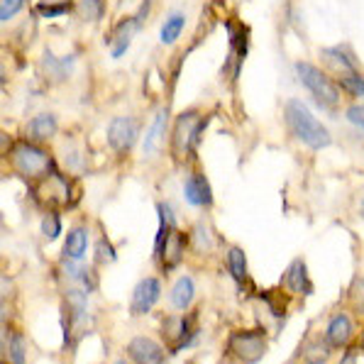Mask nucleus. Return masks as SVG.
<instances>
[{
  "label": "nucleus",
  "mask_w": 364,
  "mask_h": 364,
  "mask_svg": "<svg viewBox=\"0 0 364 364\" xmlns=\"http://www.w3.org/2000/svg\"><path fill=\"white\" fill-rule=\"evenodd\" d=\"M108 13V0H81L78 3V15L86 22H98Z\"/></svg>",
  "instance_id": "30"
},
{
  "label": "nucleus",
  "mask_w": 364,
  "mask_h": 364,
  "mask_svg": "<svg viewBox=\"0 0 364 364\" xmlns=\"http://www.w3.org/2000/svg\"><path fill=\"white\" fill-rule=\"evenodd\" d=\"M3 321H5V306L0 304V326H3Z\"/></svg>",
  "instance_id": "40"
},
{
  "label": "nucleus",
  "mask_w": 364,
  "mask_h": 364,
  "mask_svg": "<svg viewBox=\"0 0 364 364\" xmlns=\"http://www.w3.org/2000/svg\"><path fill=\"white\" fill-rule=\"evenodd\" d=\"M13 144H15V139L10 137V134L5 132V130H0V154H8Z\"/></svg>",
  "instance_id": "37"
},
{
  "label": "nucleus",
  "mask_w": 364,
  "mask_h": 364,
  "mask_svg": "<svg viewBox=\"0 0 364 364\" xmlns=\"http://www.w3.org/2000/svg\"><path fill=\"white\" fill-rule=\"evenodd\" d=\"M205 122L208 120H205L198 110H183V113L176 117L173 130H171V152L176 159H186V156L193 154Z\"/></svg>",
  "instance_id": "5"
},
{
  "label": "nucleus",
  "mask_w": 364,
  "mask_h": 364,
  "mask_svg": "<svg viewBox=\"0 0 364 364\" xmlns=\"http://www.w3.org/2000/svg\"><path fill=\"white\" fill-rule=\"evenodd\" d=\"M113 364H132V362L127 360V357H117V360H115Z\"/></svg>",
  "instance_id": "39"
},
{
  "label": "nucleus",
  "mask_w": 364,
  "mask_h": 364,
  "mask_svg": "<svg viewBox=\"0 0 364 364\" xmlns=\"http://www.w3.org/2000/svg\"><path fill=\"white\" fill-rule=\"evenodd\" d=\"M8 159H10V166L18 171L20 178H25L27 183H37L42 181L47 173H52L54 169H59L57 161L52 159V154L42 147V144H35V142H15L8 152Z\"/></svg>",
  "instance_id": "1"
},
{
  "label": "nucleus",
  "mask_w": 364,
  "mask_h": 364,
  "mask_svg": "<svg viewBox=\"0 0 364 364\" xmlns=\"http://www.w3.org/2000/svg\"><path fill=\"white\" fill-rule=\"evenodd\" d=\"M330 360V345L313 340L304 347V362L306 364H326Z\"/></svg>",
  "instance_id": "33"
},
{
  "label": "nucleus",
  "mask_w": 364,
  "mask_h": 364,
  "mask_svg": "<svg viewBox=\"0 0 364 364\" xmlns=\"http://www.w3.org/2000/svg\"><path fill=\"white\" fill-rule=\"evenodd\" d=\"M30 188L44 210H71L81 198V191H78L74 178H69L59 169L47 173L42 181L32 183Z\"/></svg>",
  "instance_id": "2"
},
{
  "label": "nucleus",
  "mask_w": 364,
  "mask_h": 364,
  "mask_svg": "<svg viewBox=\"0 0 364 364\" xmlns=\"http://www.w3.org/2000/svg\"><path fill=\"white\" fill-rule=\"evenodd\" d=\"M350 335H352V318L347 313H338L335 318H330L326 330V340L330 343V347H345Z\"/></svg>",
  "instance_id": "23"
},
{
  "label": "nucleus",
  "mask_w": 364,
  "mask_h": 364,
  "mask_svg": "<svg viewBox=\"0 0 364 364\" xmlns=\"http://www.w3.org/2000/svg\"><path fill=\"white\" fill-rule=\"evenodd\" d=\"M39 66H42L44 76H52L54 81H66V78L71 76V71H74V57L59 59V57H54L52 52H47L44 54V61Z\"/></svg>",
  "instance_id": "24"
},
{
  "label": "nucleus",
  "mask_w": 364,
  "mask_h": 364,
  "mask_svg": "<svg viewBox=\"0 0 364 364\" xmlns=\"http://www.w3.org/2000/svg\"><path fill=\"white\" fill-rule=\"evenodd\" d=\"M186 247H188V237H186L183 232L173 230V232L169 235V240L164 242V247H161V252L154 257V262H159L161 272L169 274V272H173V269H176L178 264H181L183 252H186Z\"/></svg>",
  "instance_id": "16"
},
{
  "label": "nucleus",
  "mask_w": 364,
  "mask_h": 364,
  "mask_svg": "<svg viewBox=\"0 0 364 364\" xmlns=\"http://www.w3.org/2000/svg\"><path fill=\"white\" fill-rule=\"evenodd\" d=\"M228 30H230V57L235 59V74H240V64L250 49V30L242 22H230Z\"/></svg>",
  "instance_id": "22"
},
{
  "label": "nucleus",
  "mask_w": 364,
  "mask_h": 364,
  "mask_svg": "<svg viewBox=\"0 0 364 364\" xmlns=\"http://www.w3.org/2000/svg\"><path fill=\"white\" fill-rule=\"evenodd\" d=\"M139 30H142V20H139L137 15H127V18H122L117 22L113 27V47H110V57L113 59L125 57L127 49H130V42Z\"/></svg>",
  "instance_id": "15"
},
{
  "label": "nucleus",
  "mask_w": 364,
  "mask_h": 364,
  "mask_svg": "<svg viewBox=\"0 0 364 364\" xmlns=\"http://www.w3.org/2000/svg\"><path fill=\"white\" fill-rule=\"evenodd\" d=\"M5 357H8V364H27L25 335L18 328H10L5 335Z\"/></svg>",
  "instance_id": "25"
},
{
  "label": "nucleus",
  "mask_w": 364,
  "mask_h": 364,
  "mask_svg": "<svg viewBox=\"0 0 364 364\" xmlns=\"http://www.w3.org/2000/svg\"><path fill=\"white\" fill-rule=\"evenodd\" d=\"M74 8V0H39L35 5V13L39 18H59V15H69Z\"/></svg>",
  "instance_id": "27"
},
{
  "label": "nucleus",
  "mask_w": 364,
  "mask_h": 364,
  "mask_svg": "<svg viewBox=\"0 0 364 364\" xmlns=\"http://www.w3.org/2000/svg\"><path fill=\"white\" fill-rule=\"evenodd\" d=\"M338 88H343L345 93H350V96H355V98H362L364 96V78L357 74H347L340 78V86Z\"/></svg>",
  "instance_id": "34"
},
{
  "label": "nucleus",
  "mask_w": 364,
  "mask_h": 364,
  "mask_svg": "<svg viewBox=\"0 0 364 364\" xmlns=\"http://www.w3.org/2000/svg\"><path fill=\"white\" fill-rule=\"evenodd\" d=\"M39 230L47 240H57L64 225H61V213L59 210H44L42 213V220H39Z\"/></svg>",
  "instance_id": "32"
},
{
  "label": "nucleus",
  "mask_w": 364,
  "mask_h": 364,
  "mask_svg": "<svg viewBox=\"0 0 364 364\" xmlns=\"http://www.w3.org/2000/svg\"><path fill=\"white\" fill-rule=\"evenodd\" d=\"M91 247V232H88L86 223H76L74 228H69L64 240V247H61V259H74L83 262Z\"/></svg>",
  "instance_id": "13"
},
{
  "label": "nucleus",
  "mask_w": 364,
  "mask_h": 364,
  "mask_svg": "<svg viewBox=\"0 0 364 364\" xmlns=\"http://www.w3.org/2000/svg\"><path fill=\"white\" fill-rule=\"evenodd\" d=\"M228 350L240 364H257L267 355V335L262 328L235 330L228 340Z\"/></svg>",
  "instance_id": "8"
},
{
  "label": "nucleus",
  "mask_w": 364,
  "mask_h": 364,
  "mask_svg": "<svg viewBox=\"0 0 364 364\" xmlns=\"http://www.w3.org/2000/svg\"><path fill=\"white\" fill-rule=\"evenodd\" d=\"M284 113H287L289 130L294 132L306 147H311V149L330 147L333 137H330V132L326 130V125H323L321 120H316V115L306 108L304 100H299V98L287 100V110H284Z\"/></svg>",
  "instance_id": "3"
},
{
  "label": "nucleus",
  "mask_w": 364,
  "mask_h": 364,
  "mask_svg": "<svg viewBox=\"0 0 364 364\" xmlns=\"http://www.w3.org/2000/svg\"><path fill=\"white\" fill-rule=\"evenodd\" d=\"M296 74H299L301 83L311 91V96L316 98V103L321 105L323 110L333 113V110L338 108L340 88L335 86V81H330L321 69H316V66L308 64V61H299V64H296Z\"/></svg>",
  "instance_id": "6"
},
{
  "label": "nucleus",
  "mask_w": 364,
  "mask_h": 364,
  "mask_svg": "<svg viewBox=\"0 0 364 364\" xmlns=\"http://www.w3.org/2000/svg\"><path fill=\"white\" fill-rule=\"evenodd\" d=\"M115 259H117L115 245L110 242L108 235L100 230L98 240H96V267H108V264H113Z\"/></svg>",
  "instance_id": "29"
},
{
  "label": "nucleus",
  "mask_w": 364,
  "mask_h": 364,
  "mask_svg": "<svg viewBox=\"0 0 364 364\" xmlns=\"http://www.w3.org/2000/svg\"><path fill=\"white\" fill-rule=\"evenodd\" d=\"M61 272L71 282V287L93 294L98 287V274L96 267H88L86 262H74V259H61Z\"/></svg>",
  "instance_id": "12"
},
{
  "label": "nucleus",
  "mask_w": 364,
  "mask_h": 364,
  "mask_svg": "<svg viewBox=\"0 0 364 364\" xmlns=\"http://www.w3.org/2000/svg\"><path fill=\"white\" fill-rule=\"evenodd\" d=\"M198 338V313L191 311L186 316H169L161 326V345H166L169 355H178L191 347Z\"/></svg>",
  "instance_id": "7"
},
{
  "label": "nucleus",
  "mask_w": 364,
  "mask_h": 364,
  "mask_svg": "<svg viewBox=\"0 0 364 364\" xmlns=\"http://www.w3.org/2000/svg\"><path fill=\"white\" fill-rule=\"evenodd\" d=\"M3 86H5V69L0 66V91H3Z\"/></svg>",
  "instance_id": "38"
},
{
  "label": "nucleus",
  "mask_w": 364,
  "mask_h": 364,
  "mask_svg": "<svg viewBox=\"0 0 364 364\" xmlns=\"http://www.w3.org/2000/svg\"><path fill=\"white\" fill-rule=\"evenodd\" d=\"M183 27H186V15H183V13H171L169 18L164 20V25H161L159 39L164 44H173L178 37H181Z\"/></svg>",
  "instance_id": "28"
},
{
  "label": "nucleus",
  "mask_w": 364,
  "mask_h": 364,
  "mask_svg": "<svg viewBox=\"0 0 364 364\" xmlns=\"http://www.w3.org/2000/svg\"><path fill=\"white\" fill-rule=\"evenodd\" d=\"M139 137V122L130 115H117L108 125V147L117 156H127Z\"/></svg>",
  "instance_id": "9"
},
{
  "label": "nucleus",
  "mask_w": 364,
  "mask_h": 364,
  "mask_svg": "<svg viewBox=\"0 0 364 364\" xmlns=\"http://www.w3.org/2000/svg\"><path fill=\"white\" fill-rule=\"evenodd\" d=\"M61 335H64V345L74 347L76 338L81 335V326L88 321V294L76 287H69L61 296Z\"/></svg>",
  "instance_id": "4"
},
{
  "label": "nucleus",
  "mask_w": 364,
  "mask_h": 364,
  "mask_svg": "<svg viewBox=\"0 0 364 364\" xmlns=\"http://www.w3.org/2000/svg\"><path fill=\"white\" fill-rule=\"evenodd\" d=\"M127 360L132 364H166L169 352L159 340L149 338V335H134L127 343Z\"/></svg>",
  "instance_id": "10"
},
{
  "label": "nucleus",
  "mask_w": 364,
  "mask_h": 364,
  "mask_svg": "<svg viewBox=\"0 0 364 364\" xmlns=\"http://www.w3.org/2000/svg\"><path fill=\"white\" fill-rule=\"evenodd\" d=\"M25 8V0H0V22L18 18Z\"/></svg>",
  "instance_id": "35"
},
{
  "label": "nucleus",
  "mask_w": 364,
  "mask_h": 364,
  "mask_svg": "<svg viewBox=\"0 0 364 364\" xmlns=\"http://www.w3.org/2000/svg\"><path fill=\"white\" fill-rule=\"evenodd\" d=\"M156 218H159V230H156V237H154L152 257L159 255L164 242L169 240V235L176 230V213H173L169 203H156Z\"/></svg>",
  "instance_id": "21"
},
{
  "label": "nucleus",
  "mask_w": 364,
  "mask_h": 364,
  "mask_svg": "<svg viewBox=\"0 0 364 364\" xmlns=\"http://www.w3.org/2000/svg\"><path fill=\"white\" fill-rule=\"evenodd\" d=\"M282 284L291 291V294H296V296L313 294V284H311V279H308V269H306L304 259H294V262H291V267L287 269V272H284Z\"/></svg>",
  "instance_id": "19"
},
{
  "label": "nucleus",
  "mask_w": 364,
  "mask_h": 364,
  "mask_svg": "<svg viewBox=\"0 0 364 364\" xmlns=\"http://www.w3.org/2000/svg\"><path fill=\"white\" fill-rule=\"evenodd\" d=\"M196 299V282L188 274L178 277L171 287V294H169V306L173 311H188Z\"/></svg>",
  "instance_id": "20"
},
{
  "label": "nucleus",
  "mask_w": 364,
  "mask_h": 364,
  "mask_svg": "<svg viewBox=\"0 0 364 364\" xmlns=\"http://www.w3.org/2000/svg\"><path fill=\"white\" fill-rule=\"evenodd\" d=\"M183 196L193 208H210L213 205V188L203 171H191L183 181Z\"/></svg>",
  "instance_id": "14"
},
{
  "label": "nucleus",
  "mask_w": 364,
  "mask_h": 364,
  "mask_svg": "<svg viewBox=\"0 0 364 364\" xmlns=\"http://www.w3.org/2000/svg\"><path fill=\"white\" fill-rule=\"evenodd\" d=\"M166 130H169V110L161 108L159 113L154 115L152 125H149V130L144 132V142H142V152L147 156H152L159 152L161 142H164L166 137Z\"/></svg>",
  "instance_id": "18"
},
{
  "label": "nucleus",
  "mask_w": 364,
  "mask_h": 364,
  "mask_svg": "<svg viewBox=\"0 0 364 364\" xmlns=\"http://www.w3.org/2000/svg\"><path fill=\"white\" fill-rule=\"evenodd\" d=\"M228 269H230L235 284L240 289H247L250 287V272H247V257L240 247H230L228 252Z\"/></svg>",
  "instance_id": "26"
},
{
  "label": "nucleus",
  "mask_w": 364,
  "mask_h": 364,
  "mask_svg": "<svg viewBox=\"0 0 364 364\" xmlns=\"http://www.w3.org/2000/svg\"><path fill=\"white\" fill-rule=\"evenodd\" d=\"M161 299V279L159 277H144L137 282L130 299V313L132 316H147L152 313Z\"/></svg>",
  "instance_id": "11"
},
{
  "label": "nucleus",
  "mask_w": 364,
  "mask_h": 364,
  "mask_svg": "<svg viewBox=\"0 0 364 364\" xmlns=\"http://www.w3.org/2000/svg\"><path fill=\"white\" fill-rule=\"evenodd\" d=\"M57 132H59V120L52 113H37L25 125V139L35 144L49 142L52 137H57Z\"/></svg>",
  "instance_id": "17"
},
{
  "label": "nucleus",
  "mask_w": 364,
  "mask_h": 364,
  "mask_svg": "<svg viewBox=\"0 0 364 364\" xmlns=\"http://www.w3.org/2000/svg\"><path fill=\"white\" fill-rule=\"evenodd\" d=\"M347 120L364 130V105H352V108H347Z\"/></svg>",
  "instance_id": "36"
},
{
  "label": "nucleus",
  "mask_w": 364,
  "mask_h": 364,
  "mask_svg": "<svg viewBox=\"0 0 364 364\" xmlns=\"http://www.w3.org/2000/svg\"><path fill=\"white\" fill-rule=\"evenodd\" d=\"M362 215H364V198H362Z\"/></svg>",
  "instance_id": "41"
},
{
  "label": "nucleus",
  "mask_w": 364,
  "mask_h": 364,
  "mask_svg": "<svg viewBox=\"0 0 364 364\" xmlns=\"http://www.w3.org/2000/svg\"><path fill=\"white\" fill-rule=\"evenodd\" d=\"M323 57H326L330 64L335 66V69H343V71H350V74H355V66L357 61L352 59V54L347 52L343 47H335V49H323Z\"/></svg>",
  "instance_id": "31"
}]
</instances>
